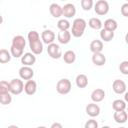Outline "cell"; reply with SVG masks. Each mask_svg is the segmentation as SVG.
<instances>
[{
    "label": "cell",
    "instance_id": "6da1fadb",
    "mask_svg": "<svg viewBox=\"0 0 128 128\" xmlns=\"http://www.w3.org/2000/svg\"><path fill=\"white\" fill-rule=\"evenodd\" d=\"M87 22L83 18H76L72 23V29H71V35L75 38H80L86 29Z\"/></svg>",
    "mask_w": 128,
    "mask_h": 128
},
{
    "label": "cell",
    "instance_id": "7a4b0ae2",
    "mask_svg": "<svg viewBox=\"0 0 128 128\" xmlns=\"http://www.w3.org/2000/svg\"><path fill=\"white\" fill-rule=\"evenodd\" d=\"M23 90H24V83L21 78L12 79L9 82V92L12 95H19L23 92Z\"/></svg>",
    "mask_w": 128,
    "mask_h": 128
},
{
    "label": "cell",
    "instance_id": "3957f363",
    "mask_svg": "<svg viewBox=\"0 0 128 128\" xmlns=\"http://www.w3.org/2000/svg\"><path fill=\"white\" fill-rule=\"evenodd\" d=\"M72 89V84H71V81L67 78H62L60 79L57 84H56V91L59 93V94H62V95H65V94H68Z\"/></svg>",
    "mask_w": 128,
    "mask_h": 128
},
{
    "label": "cell",
    "instance_id": "277c9868",
    "mask_svg": "<svg viewBox=\"0 0 128 128\" xmlns=\"http://www.w3.org/2000/svg\"><path fill=\"white\" fill-rule=\"evenodd\" d=\"M94 11L97 15H100V16H103V15H106L108 12H109V3L106 1V0H98L94 5Z\"/></svg>",
    "mask_w": 128,
    "mask_h": 128
},
{
    "label": "cell",
    "instance_id": "5b68a950",
    "mask_svg": "<svg viewBox=\"0 0 128 128\" xmlns=\"http://www.w3.org/2000/svg\"><path fill=\"white\" fill-rule=\"evenodd\" d=\"M47 53L52 59H59L62 57V51L58 44L56 43H50L47 47Z\"/></svg>",
    "mask_w": 128,
    "mask_h": 128
},
{
    "label": "cell",
    "instance_id": "8992f818",
    "mask_svg": "<svg viewBox=\"0 0 128 128\" xmlns=\"http://www.w3.org/2000/svg\"><path fill=\"white\" fill-rule=\"evenodd\" d=\"M19 76L22 80H29L32 79L34 76V71L31 68V66H25L23 65L20 69H19Z\"/></svg>",
    "mask_w": 128,
    "mask_h": 128
},
{
    "label": "cell",
    "instance_id": "52a82bcc",
    "mask_svg": "<svg viewBox=\"0 0 128 128\" xmlns=\"http://www.w3.org/2000/svg\"><path fill=\"white\" fill-rule=\"evenodd\" d=\"M76 14V7L72 3H67L62 7V16L66 18H72Z\"/></svg>",
    "mask_w": 128,
    "mask_h": 128
},
{
    "label": "cell",
    "instance_id": "ba28073f",
    "mask_svg": "<svg viewBox=\"0 0 128 128\" xmlns=\"http://www.w3.org/2000/svg\"><path fill=\"white\" fill-rule=\"evenodd\" d=\"M126 83L123 80L116 79L112 83V89L116 94H123L126 92Z\"/></svg>",
    "mask_w": 128,
    "mask_h": 128
},
{
    "label": "cell",
    "instance_id": "9c48e42d",
    "mask_svg": "<svg viewBox=\"0 0 128 128\" xmlns=\"http://www.w3.org/2000/svg\"><path fill=\"white\" fill-rule=\"evenodd\" d=\"M29 48L34 55H39L43 52V42L40 39L31 41L29 42Z\"/></svg>",
    "mask_w": 128,
    "mask_h": 128
},
{
    "label": "cell",
    "instance_id": "30bf717a",
    "mask_svg": "<svg viewBox=\"0 0 128 128\" xmlns=\"http://www.w3.org/2000/svg\"><path fill=\"white\" fill-rule=\"evenodd\" d=\"M85 111H86V114H87L88 116L94 118V117H97V116L100 114V107H99L95 102L89 103V104L86 106Z\"/></svg>",
    "mask_w": 128,
    "mask_h": 128
},
{
    "label": "cell",
    "instance_id": "8fae6325",
    "mask_svg": "<svg viewBox=\"0 0 128 128\" xmlns=\"http://www.w3.org/2000/svg\"><path fill=\"white\" fill-rule=\"evenodd\" d=\"M36 62V56L32 52L24 53L21 56V63L25 66H32Z\"/></svg>",
    "mask_w": 128,
    "mask_h": 128
},
{
    "label": "cell",
    "instance_id": "7c38bea8",
    "mask_svg": "<svg viewBox=\"0 0 128 128\" xmlns=\"http://www.w3.org/2000/svg\"><path fill=\"white\" fill-rule=\"evenodd\" d=\"M24 91L27 95H34L37 91V83L32 80H26V83L24 84Z\"/></svg>",
    "mask_w": 128,
    "mask_h": 128
},
{
    "label": "cell",
    "instance_id": "4fadbf2b",
    "mask_svg": "<svg viewBox=\"0 0 128 128\" xmlns=\"http://www.w3.org/2000/svg\"><path fill=\"white\" fill-rule=\"evenodd\" d=\"M104 98H105V91L101 88H97V89L93 90L91 93V100L95 103L103 101Z\"/></svg>",
    "mask_w": 128,
    "mask_h": 128
},
{
    "label": "cell",
    "instance_id": "5bb4252c",
    "mask_svg": "<svg viewBox=\"0 0 128 128\" xmlns=\"http://www.w3.org/2000/svg\"><path fill=\"white\" fill-rule=\"evenodd\" d=\"M41 39L43 41V43L45 44H50L53 43L55 40V33L52 30H44L41 33Z\"/></svg>",
    "mask_w": 128,
    "mask_h": 128
},
{
    "label": "cell",
    "instance_id": "9a60e30c",
    "mask_svg": "<svg viewBox=\"0 0 128 128\" xmlns=\"http://www.w3.org/2000/svg\"><path fill=\"white\" fill-rule=\"evenodd\" d=\"M113 118L115 120L116 123L118 124H123L127 121L128 119V114L125 110H121V111H115L113 114Z\"/></svg>",
    "mask_w": 128,
    "mask_h": 128
},
{
    "label": "cell",
    "instance_id": "2e32d148",
    "mask_svg": "<svg viewBox=\"0 0 128 128\" xmlns=\"http://www.w3.org/2000/svg\"><path fill=\"white\" fill-rule=\"evenodd\" d=\"M57 38L60 44H68L71 40V33L68 30H60V32L57 35Z\"/></svg>",
    "mask_w": 128,
    "mask_h": 128
},
{
    "label": "cell",
    "instance_id": "e0dca14e",
    "mask_svg": "<svg viewBox=\"0 0 128 128\" xmlns=\"http://www.w3.org/2000/svg\"><path fill=\"white\" fill-rule=\"evenodd\" d=\"M92 62L96 66H103L106 63V57L101 52L93 53V55H92Z\"/></svg>",
    "mask_w": 128,
    "mask_h": 128
},
{
    "label": "cell",
    "instance_id": "ac0fdd59",
    "mask_svg": "<svg viewBox=\"0 0 128 128\" xmlns=\"http://www.w3.org/2000/svg\"><path fill=\"white\" fill-rule=\"evenodd\" d=\"M12 46L16 47V48H19V49H23L25 48V45H26V40L25 38L22 36V35H16L13 37L12 39Z\"/></svg>",
    "mask_w": 128,
    "mask_h": 128
},
{
    "label": "cell",
    "instance_id": "d6986e66",
    "mask_svg": "<svg viewBox=\"0 0 128 128\" xmlns=\"http://www.w3.org/2000/svg\"><path fill=\"white\" fill-rule=\"evenodd\" d=\"M49 12L54 18H59L62 16V7L57 3H52L49 6Z\"/></svg>",
    "mask_w": 128,
    "mask_h": 128
},
{
    "label": "cell",
    "instance_id": "ffe728a7",
    "mask_svg": "<svg viewBox=\"0 0 128 128\" xmlns=\"http://www.w3.org/2000/svg\"><path fill=\"white\" fill-rule=\"evenodd\" d=\"M75 83L78 88H85L88 85V77L85 74H78L76 76Z\"/></svg>",
    "mask_w": 128,
    "mask_h": 128
},
{
    "label": "cell",
    "instance_id": "44dd1931",
    "mask_svg": "<svg viewBox=\"0 0 128 128\" xmlns=\"http://www.w3.org/2000/svg\"><path fill=\"white\" fill-rule=\"evenodd\" d=\"M102 26H104V29L114 32L118 27V23H117L116 20H114L112 18H109V19H106L104 21V24H102Z\"/></svg>",
    "mask_w": 128,
    "mask_h": 128
},
{
    "label": "cell",
    "instance_id": "7402d4cb",
    "mask_svg": "<svg viewBox=\"0 0 128 128\" xmlns=\"http://www.w3.org/2000/svg\"><path fill=\"white\" fill-rule=\"evenodd\" d=\"M90 50L92 53H97V52H102L103 50V42L101 40L95 39L90 43Z\"/></svg>",
    "mask_w": 128,
    "mask_h": 128
},
{
    "label": "cell",
    "instance_id": "603a6c76",
    "mask_svg": "<svg viewBox=\"0 0 128 128\" xmlns=\"http://www.w3.org/2000/svg\"><path fill=\"white\" fill-rule=\"evenodd\" d=\"M62 57H63L64 62L67 63V64H72V63H74V62L76 61V54H75V52L72 51V50H67V51L62 55Z\"/></svg>",
    "mask_w": 128,
    "mask_h": 128
},
{
    "label": "cell",
    "instance_id": "cb8c5ba5",
    "mask_svg": "<svg viewBox=\"0 0 128 128\" xmlns=\"http://www.w3.org/2000/svg\"><path fill=\"white\" fill-rule=\"evenodd\" d=\"M100 38L104 42H110L114 38V32L106 30V29H100Z\"/></svg>",
    "mask_w": 128,
    "mask_h": 128
},
{
    "label": "cell",
    "instance_id": "d4e9b609",
    "mask_svg": "<svg viewBox=\"0 0 128 128\" xmlns=\"http://www.w3.org/2000/svg\"><path fill=\"white\" fill-rule=\"evenodd\" d=\"M102 21L99 19V18H96V17H93V18H90L89 21H88V26L94 30H100L102 29Z\"/></svg>",
    "mask_w": 128,
    "mask_h": 128
},
{
    "label": "cell",
    "instance_id": "484cf974",
    "mask_svg": "<svg viewBox=\"0 0 128 128\" xmlns=\"http://www.w3.org/2000/svg\"><path fill=\"white\" fill-rule=\"evenodd\" d=\"M112 108L114 111H121L126 109V102L122 99H116L112 102Z\"/></svg>",
    "mask_w": 128,
    "mask_h": 128
},
{
    "label": "cell",
    "instance_id": "4316f807",
    "mask_svg": "<svg viewBox=\"0 0 128 128\" xmlns=\"http://www.w3.org/2000/svg\"><path fill=\"white\" fill-rule=\"evenodd\" d=\"M11 53L6 49H0V63L5 64L11 60Z\"/></svg>",
    "mask_w": 128,
    "mask_h": 128
},
{
    "label": "cell",
    "instance_id": "83f0119b",
    "mask_svg": "<svg viewBox=\"0 0 128 128\" xmlns=\"http://www.w3.org/2000/svg\"><path fill=\"white\" fill-rule=\"evenodd\" d=\"M12 102V96L10 92L0 93V104L2 105H9Z\"/></svg>",
    "mask_w": 128,
    "mask_h": 128
},
{
    "label": "cell",
    "instance_id": "f1b7e54d",
    "mask_svg": "<svg viewBox=\"0 0 128 128\" xmlns=\"http://www.w3.org/2000/svg\"><path fill=\"white\" fill-rule=\"evenodd\" d=\"M70 22L67 20V19H60L58 22H57V27L59 30H68L70 28Z\"/></svg>",
    "mask_w": 128,
    "mask_h": 128
},
{
    "label": "cell",
    "instance_id": "f546056e",
    "mask_svg": "<svg viewBox=\"0 0 128 128\" xmlns=\"http://www.w3.org/2000/svg\"><path fill=\"white\" fill-rule=\"evenodd\" d=\"M10 53H11V56L12 57L20 58L23 55V49H19V48H16V47H14V46L11 45V47H10Z\"/></svg>",
    "mask_w": 128,
    "mask_h": 128
},
{
    "label": "cell",
    "instance_id": "4dcf8cb0",
    "mask_svg": "<svg viewBox=\"0 0 128 128\" xmlns=\"http://www.w3.org/2000/svg\"><path fill=\"white\" fill-rule=\"evenodd\" d=\"M94 3H93V0H81V7L83 10L85 11H89L92 9Z\"/></svg>",
    "mask_w": 128,
    "mask_h": 128
},
{
    "label": "cell",
    "instance_id": "1f68e13d",
    "mask_svg": "<svg viewBox=\"0 0 128 128\" xmlns=\"http://www.w3.org/2000/svg\"><path fill=\"white\" fill-rule=\"evenodd\" d=\"M27 38H28V41L31 42V41H35V40L40 39V35L36 30H31V31H29Z\"/></svg>",
    "mask_w": 128,
    "mask_h": 128
},
{
    "label": "cell",
    "instance_id": "d6a6232c",
    "mask_svg": "<svg viewBox=\"0 0 128 128\" xmlns=\"http://www.w3.org/2000/svg\"><path fill=\"white\" fill-rule=\"evenodd\" d=\"M119 70L123 75H128V61H122L119 65Z\"/></svg>",
    "mask_w": 128,
    "mask_h": 128
},
{
    "label": "cell",
    "instance_id": "836d02e7",
    "mask_svg": "<svg viewBox=\"0 0 128 128\" xmlns=\"http://www.w3.org/2000/svg\"><path fill=\"white\" fill-rule=\"evenodd\" d=\"M9 92V82L2 80L0 81V93H6Z\"/></svg>",
    "mask_w": 128,
    "mask_h": 128
},
{
    "label": "cell",
    "instance_id": "e575fe53",
    "mask_svg": "<svg viewBox=\"0 0 128 128\" xmlns=\"http://www.w3.org/2000/svg\"><path fill=\"white\" fill-rule=\"evenodd\" d=\"M84 127L85 128H97L98 127V122L94 119H90L85 123Z\"/></svg>",
    "mask_w": 128,
    "mask_h": 128
},
{
    "label": "cell",
    "instance_id": "d590c367",
    "mask_svg": "<svg viewBox=\"0 0 128 128\" xmlns=\"http://www.w3.org/2000/svg\"><path fill=\"white\" fill-rule=\"evenodd\" d=\"M120 12L124 17H128V3H124L121 8H120Z\"/></svg>",
    "mask_w": 128,
    "mask_h": 128
},
{
    "label": "cell",
    "instance_id": "8d00e7d4",
    "mask_svg": "<svg viewBox=\"0 0 128 128\" xmlns=\"http://www.w3.org/2000/svg\"><path fill=\"white\" fill-rule=\"evenodd\" d=\"M51 128H62V124H60V123H53L52 125H51Z\"/></svg>",
    "mask_w": 128,
    "mask_h": 128
},
{
    "label": "cell",
    "instance_id": "74e56055",
    "mask_svg": "<svg viewBox=\"0 0 128 128\" xmlns=\"http://www.w3.org/2000/svg\"><path fill=\"white\" fill-rule=\"evenodd\" d=\"M2 23H3V17H2L1 15H0V25H1Z\"/></svg>",
    "mask_w": 128,
    "mask_h": 128
},
{
    "label": "cell",
    "instance_id": "f35d334b",
    "mask_svg": "<svg viewBox=\"0 0 128 128\" xmlns=\"http://www.w3.org/2000/svg\"><path fill=\"white\" fill-rule=\"evenodd\" d=\"M61 1H65V0H61Z\"/></svg>",
    "mask_w": 128,
    "mask_h": 128
},
{
    "label": "cell",
    "instance_id": "ab89813d",
    "mask_svg": "<svg viewBox=\"0 0 128 128\" xmlns=\"http://www.w3.org/2000/svg\"><path fill=\"white\" fill-rule=\"evenodd\" d=\"M126 1H128V0H126Z\"/></svg>",
    "mask_w": 128,
    "mask_h": 128
},
{
    "label": "cell",
    "instance_id": "60d3db41",
    "mask_svg": "<svg viewBox=\"0 0 128 128\" xmlns=\"http://www.w3.org/2000/svg\"><path fill=\"white\" fill-rule=\"evenodd\" d=\"M0 1H1V0H0Z\"/></svg>",
    "mask_w": 128,
    "mask_h": 128
}]
</instances>
